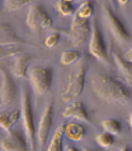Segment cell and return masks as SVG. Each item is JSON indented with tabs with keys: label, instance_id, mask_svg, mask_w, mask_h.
I'll return each instance as SVG.
<instances>
[{
	"label": "cell",
	"instance_id": "5b68a950",
	"mask_svg": "<svg viewBox=\"0 0 132 151\" xmlns=\"http://www.w3.org/2000/svg\"><path fill=\"white\" fill-rule=\"evenodd\" d=\"M102 8L107 20L108 27L110 28L112 36L115 38V40L121 44L129 42L131 40V34L126 29V27L124 26L122 21L116 16V14L112 11L110 5L107 2H103Z\"/></svg>",
	"mask_w": 132,
	"mask_h": 151
},
{
	"label": "cell",
	"instance_id": "277c9868",
	"mask_svg": "<svg viewBox=\"0 0 132 151\" xmlns=\"http://www.w3.org/2000/svg\"><path fill=\"white\" fill-rule=\"evenodd\" d=\"M28 77L34 93L39 96H42L47 93L51 86L53 71L50 67L35 66L30 69Z\"/></svg>",
	"mask_w": 132,
	"mask_h": 151
},
{
	"label": "cell",
	"instance_id": "484cf974",
	"mask_svg": "<svg viewBox=\"0 0 132 151\" xmlns=\"http://www.w3.org/2000/svg\"><path fill=\"white\" fill-rule=\"evenodd\" d=\"M59 40H60V34L57 32H53L45 38L44 45L45 47H47V48H52V47H54L57 44H58Z\"/></svg>",
	"mask_w": 132,
	"mask_h": 151
},
{
	"label": "cell",
	"instance_id": "9a60e30c",
	"mask_svg": "<svg viewBox=\"0 0 132 151\" xmlns=\"http://www.w3.org/2000/svg\"><path fill=\"white\" fill-rule=\"evenodd\" d=\"M64 134L70 140L74 142H79L86 135V129L77 122H70L65 125Z\"/></svg>",
	"mask_w": 132,
	"mask_h": 151
},
{
	"label": "cell",
	"instance_id": "52a82bcc",
	"mask_svg": "<svg viewBox=\"0 0 132 151\" xmlns=\"http://www.w3.org/2000/svg\"><path fill=\"white\" fill-rule=\"evenodd\" d=\"M26 24L31 29L39 30L42 28L51 27L53 25V21L44 7L40 4L33 2L28 9Z\"/></svg>",
	"mask_w": 132,
	"mask_h": 151
},
{
	"label": "cell",
	"instance_id": "3957f363",
	"mask_svg": "<svg viewBox=\"0 0 132 151\" xmlns=\"http://www.w3.org/2000/svg\"><path fill=\"white\" fill-rule=\"evenodd\" d=\"M21 117L24 130L30 151H35V124L31 106V100L27 90H22L21 96Z\"/></svg>",
	"mask_w": 132,
	"mask_h": 151
},
{
	"label": "cell",
	"instance_id": "8992f818",
	"mask_svg": "<svg viewBox=\"0 0 132 151\" xmlns=\"http://www.w3.org/2000/svg\"><path fill=\"white\" fill-rule=\"evenodd\" d=\"M89 52L93 58H95L101 63H108L107 45L95 19L92 24V32L89 42Z\"/></svg>",
	"mask_w": 132,
	"mask_h": 151
},
{
	"label": "cell",
	"instance_id": "6da1fadb",
	"mask_svg": "<svg viewBox=\"0 0 132 151\" xmlns=\"http://www.w3.org/2000/svg\"><path fill=\"white\" fill-rule=\"evenodd\" d=\"M92 89L101 101L110 105H123L131 97L126 85L108 75H95L92 79Z\"/></svg>",
	"mask_w": 132,
	"mask_h": 151
},
{
	"label": "cell",
	"instance_id": "5bb4252c",
	"mask_svg": "<svg viewBox=\"0 0 132 151\" xmlns=\"http://www.w3.org/2000/svg\"><path fill=\"white\" fill-rule=\"evenodd\" d=\"M31 59V56L28 53L18 55L11 67V74L16 78H25Z\"/></svg>",
	"mask_w": 132,
	"mask_h": 151
},
{
	"label": "cell",
	"instance_id": "cb8c5ba5",
	"mask_svg": "<svg viewBox=\"0 0 132 151\" xmlns=\"http://www.w3.org/2000/svg\"><path fill=\"white\" fill-rule=\"evenodd\" d=\"M21 51H22V48L19 45H2V46H0V60L8 58V57L20 55Z\"/></svg>",
	"mask_w": 132,
	"mask_h": 151
},
{
	"label": "cell",
	"instance_id": "4316f807",
	"mask_svg": "<svg viewBox=\"0 0 132 151\" xmlns=\"http://www.w3.org/2000/svg\"><path fill=\"white\" fill-rule=\"evenodd\" d=\"M123 58H124L126 60L130 61V63H132V46L130 47V48H129L128 50H127V51L126 52Z\"/></svg>",
	"mask_w": 132,
	"mask_h": 151
},
{
	"label": "cell",
	"instance_id": "7c38bea8",
	"mask_svg": "<svg viewBox=\"0 0 132 151\" xmlns=\"http://www.w3.org/2000/svg\"><path fill=\"white\" fill-rule=\"evenodd\" d=\"M62 117L73 118V119L83 121L89 123V124L92 123V119L89 115V112L81 101H75L66 107L62 111Z\"/></svg>",
	"mask_w": 132,
	"mask_h": 151
},
{
	"label": "cell",
	"instance_id": "7402d4cb",
	"mask_svg": "<svg viewBox=\"0 0 132 151\" xmlns=\"http://www.w3.org/2000/svg\"><path fill=\"white\" fill-rule=\"evenodd\" d=\"M56 9L58 12L62 16H72L75 14V7L72 1L68 0H60L56 3Z\"/></svg>",
	"mask_w": 132,
	"mask_h": 151
},
{
	"label": "cell",
	"instance_id": "7a4b0ae2",
	"mask_svg": "<svg viewBox=\"0 0 132 151\" xmlns=\"http://www.w3.org/2000/svg\"><path fill=\"white\" fill-rule=\"evenodd\" d=\"M87 71L88 63L86 61L80 60L79 63H77L75 67L69 75L67 85L61 94V99L63 102H70L72 99L78 97L82 93L86 81Z\"/></svg>",
	"mask_w": 132,
	"mask_h": 151
},
{
	"label": "cell",
	"instance_id": "2e32d148",
	"mask_svg": "<svg viewBox=\"0 0 132 151\" xmlns=\"http://www.w3.org/2000/svg\"><path fill=\"white\" fill-rule=\"evenodd\" d=\"M112 57L117 68L119 69L121 74L124 76L126 82L132 85V63L126 60L123 57H121L119 54L115 53V52H113Z\"/></svg>",
	"mask_w": 132,
	"mask_h": 151
},
{
	"label": "cell",
	"instance_id": "8fae6325",
	"mask_svg": "<svg viewBox=\"0 0 132 151\" xmlns=\"http://www.w3.org/2000/svg\"><path fill=\"white\" fill-rule=\"evenodd\" d=\"M0 147L3 151H30L27 139L17 131L8 132L0 142Z\"/></svg>",
	"mask_w": 132,
	"mask_h": 151
},
{
	"label": "cell",
	"instance_id": "ac0fdd59",
	"mask_svg": "<svg viewBox=\"0 0 132 151\" xmlns=\"http://www.w3.org/2000/svg\"><path fill=\"white\" fill-rule=\"evenodd\" d=\"M64 129L65 125H60L55 130L53 136H52L51 141L47 147V151H62V142L64 137Z\"/></svg>",
	"mask_w": 132,
	"mask_h": 151
},
{
	"label": "cell",
	"instance_id": "ffe728a7",
	"mask_svg": "<svg viewBox=\"0 0 132 151\" xmlns=\"http://www.w3.org/2000/svg\"><path fill=\"white\" fill-rule=\"evenodd\" d=\"M93 1H84L79 5V7L77 9L75 12V15H77L79 18L87 19L89 20L93 14Z\"/></svg>",
	"mask_w": 132,
	"mask_h": 151
},
{
	"label": "cell",
	"instance_id": "83f0119b",
	"mask_svg": "<svg viewBox=\"0 0 132 151\" xmlns=\"http://www.w3.org/2000/svg\"><path fill=\"white\" fill-rule=\"evenodd\" d=\"M119 151H131L128 145H124L123 147L119 150Z\"/></svg>",
	"mask_w": 132,
	"mask_h": 151
},
{
	"label": "cell",
	"instance_id": "f1b7e54d",
	"mask_svg": "<svg viewBox=\"0 0 132 151\" xmlns=\"http://www.w3.org/2000/svg\"><path fill=\"white\" fill-rule=\"evenodd\" d=\"M66 151H78L75 147H74V146H68L67 149H66Z\"/></svg>",
	"mask_w": 132,
	"mask_h": 151
},
{
	"label": "cell",
	"instance_id": "1f68e13d",
	"mask_svg": "<svg viewBox=\"0 0 132 151\" xmlns=\"http://www.w3.org/2000/svg\"><path fill=\"white\" fill-rule=\"evenodd\" d=\"M82 151H98V150H96V149H93V148H83L82 149Z\"/></svg>",
	"mask_w": 132,
	"mask_h": 151
},
{
	"label": "cell",
	"instance_id": "d6986e66",
	"mask_svg": "<svg viewBox=\"0 0 132 151\" xmlns=\"http://www.w3.org/2000/svg\"><path fill=\"white\" fill-rule=\"evenodd\" d=\"M80 58H81V52L78 50H74V49L64 50L60 56V63L65 66L72 65L78 63Z\"/></svg>",
	"mask_w": 132,
	"mask_h": 151
},
{
	"label": "cell",
	"instance_id": "4dcf8cb0",
	"mask_svg": "<svg viewBox=\"0 0 132 151\" xmlns=\"http://www.w3.org/2000/svg\"><path fill=\"white\" fill-rule=\"evenodd\" d=\"M128 124H129V127H130V129L132 130V114H130V116H129V119H128Z\"/></svg>",
	"mask_w": 132,
	"mask_h": 151
},
{
	"label": "cell",
	"instance_id": "603a6c76",
	"mask_svg": "<svg viewBox=\"0 0 132 151\" xmlns=\"http://www.w3.org/2000/svg\"><path fill=\"white\" fill-rule=\"evenodd\" d=\"M114 141H115L114 136L106 131L97 134L95 137V142L97 143V145L104 148L111 147V146L114 145Z\"/></svg>",
	"mask_w": 132,
	"mask_h": 151
},
{
	"label": "cell",
	"instance_id": "44dd1931",
	"mask_svg": "<svg viewBox=\"0 0 132 151\" xmlns=\"http://www.w3.org/2000/svg\"><path fill=\"white\" fill-rule=\"evenodd\" d=\"M101 126L106 132H108L112 135L119 134L122 130V127L120 122L114 118H107L101 122Z\"/></svg>",
	"mask_w": 132,
	"mask_h": 151
},
{
	"label": "cell",
	"instance_id": "9c48e42d",
	"mask_svg": "<svg viewBox=\"0 0 132 151\" xmlns=\"http://www.w3.org/2000/svg\"><path fill=\"white\" fill-rule=\"evenodd\" d=\"M0 74L2 78L0 85V100L2 105H8L12 102L16 96V85L11 73L5 67L0 66Z\"/></svg>",
	"mask_w": 132,
	"mask_h": 151
},
{
	"label": "cell",
	"instance_id": "4fadbf2b",
	"mask_svg": "<svg viewBox=\"0 0 132 151\" xmlns=\"http://www.w3.org/2000/svg\"><path fill=\"white\" fill-rule=\"evenodd\" d=\"M24 42L20 37L16 35L13 28L8 24H0V46L23 44Z\"/></svg>",
	"mask_w": 132,
	"mask_h": 151
},
{
	"label": "cell",
	"instance_id": "d4e9b609",
	"mask_svg": "<svg viewBox=\"0 0 132 151\" xmlns=\"http://www.w3.org/2000/svg\"><path fill=\"white\" fill-rule=\"evenodd\" d=\"M32 3V1H27V0H7L4 2V6L7 11H17L29 6Z\"/></svg>",
	"mask_w": 132,
	"mask_h": 151
},
{
	"label": "cell",
	"instance_id": "f546056e",
	"mask_svg": "<svg viewBox=\"0 0 132 151\" xmlns=\"http://www.w3.org/2000/svg\"><path fill=\"white\" fill-rule=\"evenodd\" d=\"M117 3L119 4L120 6H126V5L128 3V1H127V0H126V1H118Z\"/></svg>",
	"mask_w": 132,
	"mask_h": 151
},
{
	"label": "cell",
	"instance_id": "ba28073f",
	"mask_svg": "<svg viewBox=\"0 0 132 151\" xmlns=\"http://www.w3.org/2000/svg\"><path fill=\"white\" fill-rule=\"evenodd\" d=\"M91 32L92 25H90L89 20L79 18L74 14L69 30V38L71 44L75 47L79 46L87 40L89 36H91Z\"/></svg>",
	"mask_w": 132,
	"mask_h": 151
},
{
	"label": "cell",
	"instance_id": "e0dca14e",
	"mask_svg": "<svg viewBox=\"0 0 132 151\" xmlns=\"http://www.w3.org/2000/svg\"><path fill=\"white\" fill-rule=\"evenodd\" d=\"M21 111L18 110L13 111H7L0 113V127L3 129L5 131L9 132L11 127L15 124L20 118Z\"/></svg>",
	"mask_w": 132,
	"mask_h": 151
},
{
	"label": "cell",
	"instance_id": "30bf717a",
	"mask_svg": "<svg viewBox=\"0 0 132 151\" xmlns=\"http://www.w3.org/2000/svg\"><path fill=\"white\" fill-rule=\"evenodd\" d=\"M53 122V103H47L42 111L37 130V140L40 146H44L48 139L49 131Z\"/></svg>",
	"mask_w": 132,
	"mask_h": 151
}]
</instances>
